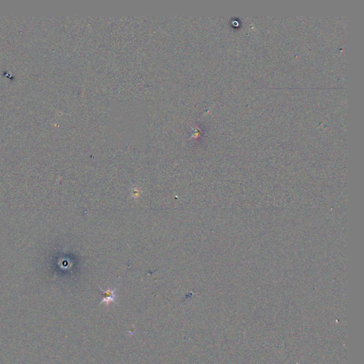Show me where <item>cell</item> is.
<instances>
[{
	"mask_svg": "<svg viewBox=\"0 0 364 364\" xmlns=\"http://www.w3.org/2000/svg\"><path fill=\"white\" fill-rule=\"evenodd\" d=\"M100 290L102 292V300L100 305L105 303V305H110L111 303H115L116 300V288L115 289H107V290H103L100 287H99Z\"/></svg>",
	"mask_w": 364,
	"mask_h": 364,
	"instance_id": "obj_1",
	"label": "cell"
},
{
	"mask_svg": "<svg viewBox=\"0 0 364 364\" xmlns=\"http://www.w3.org/2000/svg\"><path fill=\"white\" fill-rule=\"evenodd\" d=\"M142 193V191L141 189H139L138 187H137V186H134L131 191V195H132V196L134 198V199H137V198H139L141 196Z\"/></svg>",
	"mask_w": 364,
	"mask_h": 364,
	"instance_id": "obj_2",
	"label": "cell"
}]
</instances>
